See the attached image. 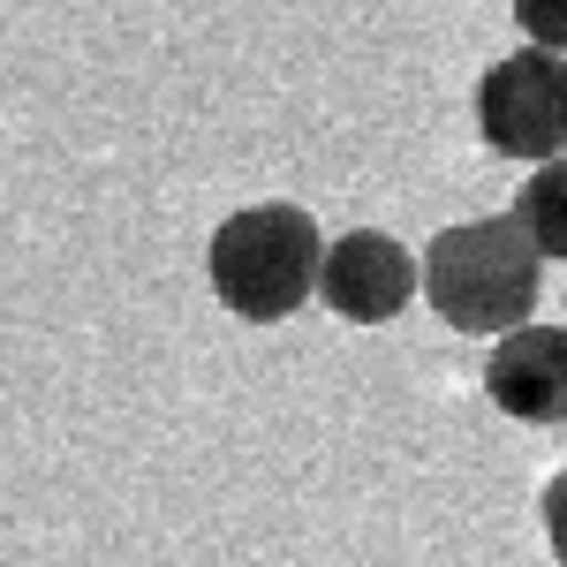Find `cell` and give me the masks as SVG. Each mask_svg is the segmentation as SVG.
Masks as SVG:
<instances>
[{
	"mask_svg": "<svg viewBox=\"0 0 567 567\" xmlns=\"http://www.w3.org/2000/svg\"><path fill=\"white\" fill-rule=\"evenodd\" d=\"M515 219H523L537 258H567V159H553V167H537V175L523 182Z\"/></svg>",
	"mask_w": 567,
	"mask_h": 567,
	"instance_id": "6",
	"label": "cell"
},
{
	"mask_svg": "<svg viewBox=\"0 0 567 567\" xmlns=\"http://www.w3.org/2000/svg\"><path fill=\"white\" fill-rule=\"evenodd\" d=\"M515 23L529 31L537 53H560L567 61V0H515Z\"/></svg>",
	"mask_w": 567,
	"mask_h": 567,
	"instance_id": "7",
	"label": "cell"
},
{
	"mask_svg": "<svg viewBox=\"0 0 567 567\" xmlns=\"http://www.w3.org/2000/svg\"><path fill=\"white\" fill-rule=\"evenodd\" d=\"M318 265H326V235L303 205H243L213 227V296L227 303V318L250 326H280L318 296Z\"/></svg>",
	"mask_w": 567,
	"mask_h": 567,
	"instance_id": "2",
	"label": "cell"
},
{
	"mask_svg": "<svg viewBox=\"0 0 567 567\" xmlns=\"http://www.w3.org/2000/svg\"><path fill=\"white\" fill-rule=\"evenodd\" d=\"M424 303L454 326V333H515L537 310L545 288V258L529 250L523 219L515 213H484L462 227H439L432 250H424Z\"/></svg>",
	"mask_w": 567,
	"mask_h": 567,
	"instance_id": "1",
	"label": "cell"
},
{
	"mask_svg": "<svg viewBox=\"0 0 567 567\" xmlns=\"http://www.w3.org/2000/svg\"><path fill=\"white\" fill-rule=\"evenodd\" d=\"M484 393L515 424H567V326H515L492 341Z\"/></svg>",
	"mask_w": 567,
	"mask_h": 567,
	"instance_id": "5",
	"label": "cell"
},
{
	"mask_svg": "<svg viewBox=\"0 0 567 567\" xmlns=\"http://www.w3.org/2000/svg\"><path fill=\"white\" fill-rule=\"evenodd\" d=\"M545 537H553V560L567 567V470H553L545 484Z\"/></svg>",
	"mask_w": 567,
	"mask_h": 567,
	"instance_id": "8",
	"label": "cell"
},
{
	"mask_svg": "<svg viewBox=\"0 0 567 567\" xmlns=\"http://www.w3.org/2000/svg\"><path fill=\"white\" fill-rule=\"evenodd\" d=\"M477 136L499 159H529V167H553L567 159V61L560 53H507L492 61L477 84Z\"/></svg>",
	"mask_w": 567,
	"mask_h": 567,
	"instance_id": "3",
	"label": "cell"
},
{
	"mask_svg": "<svg viewBox=\"0 0 567 567\" xmlns=\"http://www.w3.org/2000/svg\"><path fill=\"white\" fill-rule=\"evenodd\" d=\"M424 288V265L416 250H401L386 227H349L326 243V265H318V296L333 318L349 326H386L409 310V296Z\"/></svg>",
	"mask_w": 567,
	"mask_h": 567,
	"instance_id": "4",
	"label": "cell"
}]
</instances>
